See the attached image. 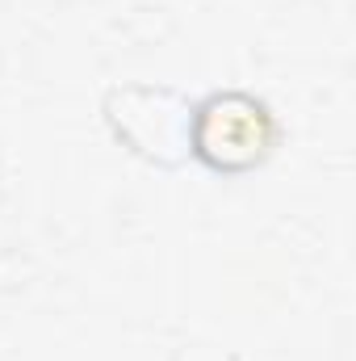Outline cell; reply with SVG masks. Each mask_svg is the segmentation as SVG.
I'll return each instance as SVG.
<instances>
[{"instance_id":"1","label":"cell","mask_w":356,"mask_h":361,"mask_svg":"<svg viewBox=\"0 0 356 361\" xmlns=\"http://www.w3.org/2000/svg\"><path fill=\"white\" fill-rule=\"evenodd\" d=\"M265 147V109L248 97H214L197 118V152L214 164H248Z\"/></svg>"}]
</instances>
